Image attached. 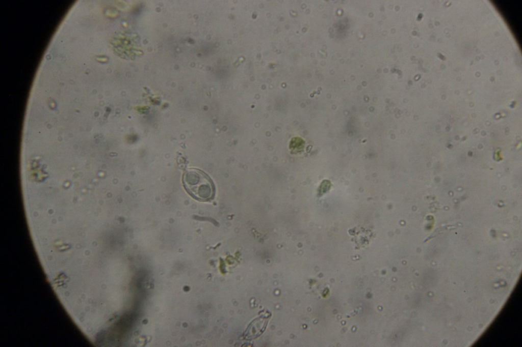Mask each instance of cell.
<instances>
[{"label":"cell","mask_w":522,"mask_h":347,"mask_svg":"<svg viewBox=\"0 0 522 347\" xmlns=\"http://www.w3.org/2000/svg\"><path fill=\"white\" fill-rule=\"evenodd\" d=\"M182 183L187 192L194 199L207 201L214 198L215 186L210 177L204 171L195 168L186 169Z\"/></svg>","instance_id":"1"},{"label":"cell","mask_w":522,"mask_h":347,"mask_svg":"<svg viewBox=\"0 0 522 347\" xmlns=\"http://www.w3.org/2000/svg\"><path fill=\"white\" fill-rule=\"evenodd\" d=\"M267 318L260 316L252 322L248 328L247 336L253 338L259 335L264 330L267 324Z\"/></svg>","instance_id":"2"}]
</instances>
